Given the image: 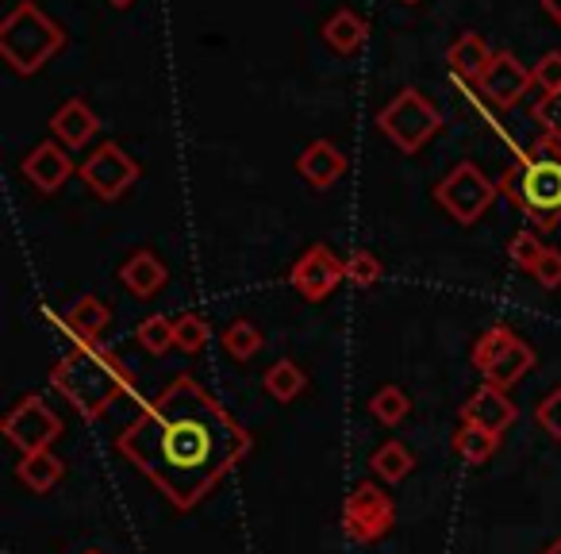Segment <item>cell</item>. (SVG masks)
I'll return each instance as SVG.
<instances>
[{
  "label": "cell",
  "mask_w": 561,
  "mask_h": 554,
  "mask_svg": "<svg viewBox=\"0 0 561 554\" xmlns=\"http://www.w3.org/2000/svg\"><path fill=\"white\" fill-rule=\"evenodd\" d=\"M116 446L173 508L188 512L250 454L254 439L219 400L181 374L142 405Z\"/></svg>",
  "instance_id": "6da1fadb"
},
{
  "label": "cell",
  "mask_w": 561,
  "mask_h": 554,
  "mask_svg": "<svg viewBox=\"0 0 561 554\" xmlns=\"http://www.w3.org/2000/svg\"><path fill=\"white\" fill-rule=\"evenodd\" d=\"M50 385L78 408L89 420H101L127 389H131V374L101 343H78L70 354H62L55 370H50Z\"/></svg>",
  "instance_id": "7a4b0ae2"
},
{
  "label": "cell",
  "mask_w": 561,
  "mask_h": 554,
  "mask_svg": "<svg viewBox=\"0 0 561 554\" xmlns=\"http://www.w3.org/2000/svg\"><path fill=\"white\" fill-rule=\"evenodd\" d=\"M496 185L507 201L535 219L538 231H553L561 224V139L553 135L535 139Z\"/></svg>",
  "instance_id": "3957f363"
},
{
  "label": "cell",
  "mask_w": 561,
  "mask_h": 554,
  "mask_svg": "<svg viewBox=\"0 0 561 554\" xmlns=\"http://www.w3.org/2000/svg\"><path fill=\"white\" fill-rule=\"evenodd\" d=\"M62 47H66V32L35 4V0H20L16 9L0 20V58H4L20 78L39 74Z\"/></svg>",
  "instance_id": "277c9868"
},
{
  "label": "cell",
  "mask_w": 561,
  "mask_h": 554,
  "mask_svg": "<svg viewBox=\"0 0 561 554\" xmlns=\"http://www.w3.org/2000/svg\"><path fill=\"white\" fill-rule=\"evenodd\" d=\"M377 127L385 139L400 150V155H420L438 132H443V112L420 93V89H400L381 112H377Z\"/></svg>",
  "instance_id": "5b68a950"
},
{
  "label": "cell",
  "mask_w": 561,
  "mask_h": 554,
  "mask_svg": "<svg viewBox=\"0 0 561 554\" xmlns=\"http://www.w3.org/2000/svg\"><path fill=\"white\" fill-rule=\"evenodd\" d=\"M469 359H473L477 374L484 377V385H496V389L507 393L515 382H523L535 370V347L515 336L507 324H492L473 343Z\"/></svg>",
  "instance_id": "8992f818"
},
{
  "label": "cell",
  "mask_w": 561,
  "mask_h": 554,
  "mask_svg": "<svg viewBox=\"0 0 561 554\" xmlns=\"http://www.w3.org/2000/svg\"><path fill=\"white\" fill-rule=\"evenodd\" d=\"M496 193H500V185H492L477 162H458L435 185V201L443 204V208L450 212V219H458V224H477V219L492 208Z\"/></svg>",
  "instance_id": "52a82bcc"
},
{
  "label": "cell",
  "mask_w": 561,
  "mask_h": 554,
  "mask_svg": "<svg viewBox=\"0 0 561 554\" xmlns=\"http://www.w3.org/2000/svg\"><path fill=\"white\" fill-rule=\"evenodd\" d=\"M397 523V505L392 497L374 482H362L354 485V493L346 497L343 505V531L354 539V543H377L385 539Z\"/></svg>",
  "instance_id": "ba28073f"
},
{
  "label": "cell",
  "mask_w": 561,
  "mask_h": 554,
  "mask_svg": "<svg viewBox=\"0 0 561 554\" xmlns=\"http://www.w3.org/2000/svg\"><path fill=\"white\" fill-rule=\"evenodd\" d=\"M142 166L127 155L119 143H101L85 162L78 166V178L89 185V193L101 196V201H119L127 189L139 181Z\"/></svg>",
  "instance_id": "9c48e42d"
},
{
  "label": "cell",
  "mask_w": 561,
  "mask_h": 554,
  "mask_svg": "<svg viewBox=\"0 0 561 554\" xmlns=\"http://www.w3.org/2000/svg\"><path fill=\"white\" fill-rule=\"evenodd\" d=\"M58 436H62V420L50 412L43 397H24L9 416H4V439L16 443L24 454L50 451Z\"/></svg>",
  "instance_id": "30bf717a"
},
{
  "label": "cell",
  "mask_w": 561,
  "mask_h": 554,
  "mask_svg": "<svg viewBox=\"0 0 561 554\" xmlns=\"http://www.w3.org/2000/svg\"><path fill=\"white\" fill-rule=\"evenodd\" d=\"M289 282L305 301H323L339 290V282H346V262H339V258L331 255V247L312 242V247L293 262Z\"/></svg>",
  "instance_id": "8fae6325"
},
{
  "label": "cell",
  "mask_w": 561,
  "mask_h": 554,
  "mask_svg": "<svg viewBox=\"0 0 561 554\" xmlns=\"http://www.w3.org/2000/svg\"><path fill=\"white\" fill-rule=\"evenodd\" d=\"M530 86H535V78H530V70L512 55V50H492L489 70L477 78L481 97L489 104H496V109H515Z\"/></svg>",
  "instance_id": "7c38bea8"
},
{
  "label": "cell",
  "mask_w": 561,
  "mask_h": 554,
  "mask_svg": "<svg viewBox=\"0 0 561 554\" xmlns=\"http://www.w3.org/2000/svg\"><path fill=\"white\" fill-rule=\"evenodd\" d=\"M20 173H24L39 193H58V189L73 178V162H70V155H66L62 143L47 139V143H39V147L27 150V158L20 162Z\"/></svg>",
  "instance_id": "4fadbf2b"
},
{
  "label": "cell",
  "mask_w": 561,
  "mask_h": 554,
  "mask_svg": "<svg viewBox=\"0 0 561 554\" xmlns=\"http://www.w3.org/2000/svg\"><path fill=\"white\" fill-rule=\"evenodd\" d=\"M515 405L507 400L504 389L496 385H481L477 393H469V400L461 405V423H477V428L492 431V436H504L515 423Z\"/></svg>",
  "instance_id": "5bb4252c"
},
{
  "label": "cell",
  "mask_w": 561,
  "mask_h": 554,
  "mask_svg": "<svg viewBox=\"0 0 561 554\" xmlns=\"http://www.w3.org/2000/svg\"><path fill=\"white\" fill-rule=\"evenodd\" d=\"M346 170H351V162H346V155L331 139L308 143V147L300 150V158H297V173L312 189H331Z\"/></svg>",
  "instance_id": "9a60e30c"
},
{
  "label": "cell",
  "mask_w": 561,
  "mask_h": 554,
  "mask_svg": "<svg viewBox=\"0 0 561 554\" xmlns=\"http://www.w3.org/2000/svg\"><path fill=\"white\" fill-rule=\"evenodd\" d=\"M50 132H55V139L62 143L66 150H78L101 132V120H96V112L89 109L81 97H70V101H62V109L50 116Z\"/></svg>",
  "instance_id": "2e32d148"
},
{
  "label": "cell",
  "mask_w": 561,
  "mask_h": 554,
  "mask_svg": "<svg viewBox=\"0 0 561 554\" xmlns=\"http://www.w3.org/2000/svg\"><path fill=\"white\" fill-rule=\"evenodd\" d=\"M119 282H124L135 297L147 301V297H154V293L165 290V282H170V270H165L162 258H158L154 250L139 247L135 255H127L124 265H119Z\"/></svg>",
  "instance_id": "e0dca14e"
},
{
  "label": "cell",
  "mask_w": 561,
  "mask_h": 554,
  "mask_svg": "<svg viewBox=\"0 0 561 554\" xmlns=\"http://www.w3.org/2000/svg\"><path fill=\"white\" fill-rule=\"evenodd\" d=\"M108 324H112V308L101 297H93V293H85V297H78L66 308V328L78 336V343H96Z\"/></svg>",
  "instance_id": "ac0fdd59"
},
{
  "label": "cell",
  "mask_w": 561,
  "mask_h": 554,
  "mask_svg": "<svg viewBox=\"0 0 561 554\" xmlns=\"http://www.w3.org/2000/svg\"><path fill=\"white\" fill-rule=\"evenodd\" d=\"M446 63H450V70L458 74V78L477 81L484 70H489L492 50L477 32H466V35H458V39L450 43V50H446Z\"/></svg>",
  "instance_id": "d6986e66"
},
{
  "label": "cell",
  "mask_w": 561,
  "mask_h": 554,
  "mask_svg": "<svg viewBox=\"0 0 561 554\" xmlns=\"http://www.w3.org/2000/svg\"><path fill=\"white\" fill-rule=\"evenodd\" d=\"M366 20L358 16L354 9H339L328 16V24H323V43H328L335 55H354V50L366 43Z\"/></svg>",
  "instance_id": "ffe728a7"
},
{
  "label": "cell",
  "mask_w": 561,
  "mask_h": 554,
  "mask_svg": "<svg viewBox=\"0 0 561 554\" xmlns=\"http://www.w3.org/2000/svg\"><path fill=\"white\" fill-rule=\"evenodd\" d=\"M62 474H66V466L55 451H35V454H24V462H16V477L32 493H50L62 482Z\"/></svg>",
  "instance_id": "44dd1931"
},
{
  "label": "cell",
  "mask_w": 561,
  "mask_h": 554,
  "mask_svg": "<svg viewBox=\"0 0 561 554\" xmlns=\"http://www.w3.org/2000/svg\"><path fill=\"white\" fill-rule=\"evenodd\" d=\"M262 389L270 393L273 400H280V405H289V400H297L300 393L308 389V374L293 359H277L270 370H265Z\"/></svg>",
  "instance_id": "7402d4cb"
},
{
  "label": "cell",
  "mask_w": 561,
  "mask_h": 554,
  "mask_svg": "<svg viewBox=\"0 0 561 554\" xmlns=\"http://www.w3.org/2000/svg\"><path fill=\"white\" fill-rule=\"evenodd\" d=\"M454 451H458L461 462H469V466H484V462H492V454L500 451V436L477 428V423H461V428L454 431Z\"/></svg>",
  "instance_id": "603a6c76"
},
{
  "label": "cell",
  "mask_w": 561,
  "mask_h": 554,
  "mask_svg": "<svg viewBox=\"0 0 561 554\" xmlns=\"http://www.w3.org/2000/svg\"><path fill=\"white\" fill-rule=\"evenodd\" d=\"M369 466H374V474L381 477V482H404L408 474L415 470V454L408 451L400 439H389V443H381L374 451V459H369Z\"/></svg>",
  "instance_id": "cb8c5ba5"
},
{
  "label": "cell",
  "mask_w": 561,
  "mask_h": 554,
  "mask_svg": "<svg viewBox=\"0 0 561 554\" xmlns=\"http://www.w3.org/2000/svg\"><path fill=\"white\" fill-rule=\"evenodd\" d=\"M369 416L381 420L385 428H397L412 416V397H408L400 385H381V389L369 397Z\"/></svg>",
  "instance_id": "d4e9b609"
},
{
  "label": "cell",
  "mask_w": 561,
  "mask_h": 554,
  "mask_svg": "<svg viewBox=\"0 0 561 554\" xmlns=\"http://www.w3.org/2000/svg\"><path fill=\"white\" fill-rule=\"evenodd\" d=\"M135 339H139V347L147 354L162 359L165 351L178 347V320H170V316H147V320L135 328Z\"/></svg>",
  "instance_id": "484cf974"
},
{
  "label": "cell",
  "mask_w": 561,
  "mask_h": 554,
  "mask_svg": "<svg viewBox=\"0 0 561 554\" xmlns=\"http://www.w3.org/2000/svg\"><path fill=\"white\" fill-rule=\"evenodd\" d=\"M219 343H224V351L231 354V359L250 362L265 347V339H262V331H257L250 320H234V324H227V328H224Z\"/></svg>",
  "instance_id": "4316f807"
},
{
  "label": "cell",
  "mask_w": 561,
  "mask_h": 554,
  "mask_svg": "<svg viewBox=\"0 0 561 554\" xmlns=\"http://www.w3.org/2000/svg\"><path fill=\"white\" fill-rule=\"evenodd\" d=\"M208 339H211V331H208V324H204V316H196V313L178 316V351L201 354L204 347H208Z\"/></svg>",
  "instance_id": "83f0119b"
},
{
  "label": "cell",
  "mask_w": 561,
  "mask_h": 554,
  "mask_svg": "<svg viewBox=\"0 0 561 554\" xmlns=\"http://www.w3.org/2000/svg\"><path fill=\"white\" fill-rule=\"evenodd\" d=\"M346 282L369 290V285L381 282V262H377L369 250H351V255H346Z\"/></svg>",
  "instance_id": "f1b7e54d"
},
{
  "label": "cell",
  "mask_w": 561,
  "mask_h": 554,
  "mask_svg": "<svg viewBox=\"0 0 561 554\" xmlns=\"http://www.w3.org/2000/svg\"><path fill=\"white\" fill-rule=\"evenodd\" d=\"M546 242L538 239V231H515L512 242H507V255H512V262L519 265V270H535V262L542 258Z\"/></svg>",
  "instance_id": "f546056e"
},
{
  "label": "cell",
  "mask_w": 561,
  "mask_h": 554,
  "mask_svg": "<svg viewBox=\"0 0 561 554\" xmlns=\"http://www.w3.org/2000/svg\"><path fill=\"white\" fill-rule=\"evenodd\" d=\"M535 420H538V428H542L546 436L561 443V389H550L542 400H538Z\"/></svg>",
  "instance_id": "4dcf8cb0"
},
{
  "label": "cell",
  "mask_w": 561,
  "mask_h": 554,
  "mask_svg": "<svg viewBox=\"0 0 561 554\" xmlns=\"http://www.w3.org/2000/svg\"><path fill=\"white\" fill-rule=\"evenodd\" d=\"M530 78H535V86L542 93H561V50H550V55L538 58Z\"/></svg>",
  "instance_id": "1f68e13d"
},
{
  "label": "cell",
  "mask_w": 561,
  "mask_h": 554,
  "mask_svg": "<svg viewBox=\"0 0 561 554\" xmlns=\"http://www.w3.org/2000/svg\"><path fill=\"white\" fill-rule=\"evenodd\" d=\"M530 278H535L542 290H561V250L546 247L542 258L535 262V270H530Z\"/></svg>",
  "instance_id": "d6a6232c"
},
{
  "label": "cell",
  "mask_w": 561,
  "mask_h": 554,
  "mask_svg": "<svg viewBox=\"0 0 561 554\" xmlns=\"http://www.w3.org/2000/svg\"><path fill=\"white\" fill-rule=\"evenodd\" d=\"M535 120L542 124V135L561 139V93H542V101L535 104Z\"/></svg>",
  "instance_id": "836d02e7"
},
{
  "label": "cell",
  "mask_w": 561,
  "mask_h": 554,
  "mask_svg": "<svg viewBox=\"0 0 561 554\" xmlns=\"http://www.w3.org/2000/svg\"><path fill=\"white\" fill-rule=\"evenodd\" d=\"M542 12H546V16L553 20V24L561 27V0H542Z\"/></svg>",
  "instance_id": "e575fe53"
},
{
  "label": "cell",
  "mask_w": 561,
  "mask_h": 554,
  "mask_svg": "<svg viewBox=\"0 0 561 554\" xmlns=\"http://www.w3.org/2000/svg\"><path fill=\"white\" fill-rule=\"evenodd\" d=\"M542 554H561V535H558V539H553V543H550V546H546V551H542Z\"/></svg>",
  "instance_id": "d590c367"
},
{
  "label": "cell",
  "mask_w": 561,
  "mask_h": 554,
  "mask_svg": "<svg viewBox=\"0 0 561 554\" xmlns=\"http://www.w3.org/2000/svg\"><path fill=\"white\" fill-rule=\"evenodd\" d=\"M108 4H116V9H127V4H135V0H108Z\"/></svg>",
  "instance_id": "8d00e7d4"
},
{
  "label": "cell",
  "mask_w": 561,
  "mask_h": 554,
  "mask_svg": "<svg viewBox=\"0 0 561 554\" xmlns=\"http://www.w3.org/2000/svg\"><path fill=\"white\" fill-rule=\"evenodd\" d=\"M81 554H104V551H96V546H93V551H81Z\"/></svg>",
  "instance_id": "74e56055"
},
{
  "label": "cell",
  "mask_w": 561,
  "mask_h": 554,
  "mask_svg": "<svg viewBox=\"0 0 561 554\" xmlns=\"http://www.w3.org/2000/svg\"><path fill=\"white\" fill-rule=\"evenodd\" d=\"M404 4H420V0H404Z\"/></svg>",
  "instance_id": "f35d334b"
}]
</instances>
